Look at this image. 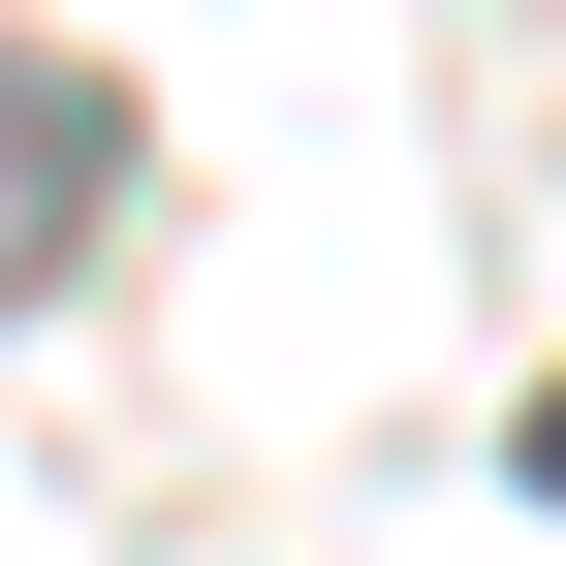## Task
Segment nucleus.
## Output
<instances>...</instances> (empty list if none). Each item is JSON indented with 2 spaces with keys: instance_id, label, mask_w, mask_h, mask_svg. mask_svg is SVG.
Returning <instances> with one entry per match:
<instances>
[{
  "instance_id": "f257e3e1",
  "label": "nucleus",
  "mask_w": 566,
  "mask_h": 566,
  "mask_svg": "<svg viewBox=\"0 0 566 566\" xmlns=\"http://www.w3.org/2000/svg\"><path fill=\"white\" fill-rule=\"evenodd\" d=\"M535 504H566V378H535Z\"/></svg>"
}]
</instances>
